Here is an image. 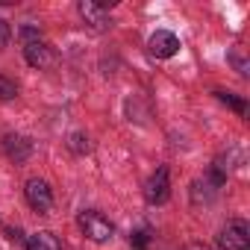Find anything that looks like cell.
<instances>
[{
	"mask_svg": "<svg viewBox=\"0 0 250 250\" xmlns=\"http://www.w3.org/2000/svg\"><path fill=\"white\" fill-rule=\"evenodd\" d=\"M3 153L12 159V162H27L30 153H33V142L27 136H18V133H9L3 139Z\"/></svg>",
	"mask_w": 250,
	"mask_h": 250,
	"instance_id": "obj_8",
	"label": "cell"
},
{
	"mask_svg": "<svg viewBox=\"0 0 250 250\" xmlns=\"http://www.w3.org/2000/svg\"><path fill=\"white\" fill-rule=\"evenodd\" d=\"M218 247L221 250H250V227H247V221H241V218L229 221L218 235Z\"/></svg>",
	"mask_w": 250,
	"mask_h": 250,
	"instance_id": "obj_2",
	"label": "cell"
},
{
	"mask_svg": "<svg viewBox=\"0 0 250 250\" xmlns=\"http://www.w3.org/2000/svg\"><path fill=\"white\" fill-rule=\"evenodd\" d=\"M77 224H80L83 235H85V238H91V241H97V244L109 241V238H112V232H115V229H112V224H109V218H103V215H100V212H94V209L80 212Z\"/></svg>",
	"mask_w": 250,
	"mask_h": 250,
	"instance_id": "obj_1",
	"label": "cell"
},
{
	"mask_svg": "<svg viewBox=\"0 0 250 250\" xmlns=\"http://www.w3.org/2000/svg\"><path fill=\"white\" fill-rule=\"evenodd\" d=\"M186 250H212V247H206V244H188Z\"/></svg>",
	"mask_w": 250,
	"mask_h": 250,
	"instance_id": "obj_16",
	"label": "cell"
},
{
	"mask_svg": "<svg viewBox=\"0 0 250 250\" xmlns=\"http://www.w3.org/2000/svg\"><path fill=\"white\" fill-rule=\"evenodd\" d=\"M147 232H133V244H136V250H147Z\"/></svg>",
	"mask_w": 250,
	"mask_h": 250,
	"instance_id": "obj_15",
	"label": "cell"
},
{
	"mask_svg": "<svg viewBox=\"0 0 250 250\" xmlns=\"http://www.w3.org/2000/svg\"><path fill=\"white\" fill-rule=\"evenodd\" d=\"M24 59H27L33 68L44 71V68H53V65H56V50H53L47 42L33 39V42H24Z\"/></svg>",
	"mask_w": 250,
	"mask_h": 250,
	"instance_id": "obj_4",
	"label": "cell"
},
{
	"mask_svg": "<svg viewBox=\"0 0 250 250\" xmlns=\"http://www.w3.org/2000/svg\"><path fill=\"white\" fill-rule=\"evenodd\" d=\"M171 197V180H168V168H156V174H150V180L145 183V200L150 206H162Z\"/></svg>",
	"mask_w": 250,
	"mask_h": 250,
	"instance_id": "obj_3",
	"label": "cell"
},
{
	"mask_svg": "<svg viewBox=\"0 0 250 250\" xmlns=\"http://www.w3.org/2000/svg\"><path fill=\"white\" fill-rule=\"evenodd\" d=\"M15 94H18V85H15L9 77L0 74V100H12Z\"/></svg>",
	"mask_w": 250,
	"mask_h": 250,
	"instance_id": "obj_12",
	"label": "cell"
},
{
	"mask_svg": "<svg viewBox=\"0 0 250 250\" xmlns=\"http://www.w3.org/2000/svg\"><path fill=\"white\" fill-rule=\"evenodd\" d=\"M229 62H232V65H235V68H238V74H244V77H247V62H244V59H241V56H238V53H235V50H232V53H229Z\"/></svg>",
	"mask_w": 250,
	"mask_h": 250,
	"instance_id": "obj_14",
	"label": "cell"
},
{
	"mask_svg": "<svg viewBox=\"0 0 250 250\" xmlns=\"http://www.w3.org/2000/svg\"><path fill=\"white\" fill-rule=\"evenodd\" d=\"M24 194H27V203L36 209V212H50V206H53V191H50V186L44 183V180H30L27 183V188H24Z\"/></svg>",
	"mask_w": 250,
	"mask_h": 250,
	"instance_id": "obj_7",
	"label": "cell"
},
{
	"mask_svg": "<svg viewBox=\"0 0 250 250\" xmlns=\"http://www.w3.org/2000/svg\"><path fill=\"white\" fill-rule=\"evenodd\" d=\"M68 147H71V150H74L77 156H85V153L91 150V145H88V139H85L83 133H74V136L68 139Z\"/></svg>",
	"mask_w": 250,
	"mask_h": 250,
	"instance_id": "obj_11",
	"label": "cell"
},
{
	"mask_svg": "<svg viewBox=\"0 0 250 250\" xmlns=\"http://www.w3.org/2000/svg\"><path fill=\"white\" fill-rule=\"evenodd\" d=\"M9 39H12V27H9V21L0 18V50L9 44Z\"/></svg>",
	"mask_w": 250,
	"mask_h": 250,
	"instance_id": "obj_13",
	"label": "cell"
},
{
	"mask_svg": "<svg viewBox=\"0 0 250 250\" xmlns=\"http://www.w3.org/2000/svg\"><path fill=\"white\" fill-rule=\"evenodd\" d=\"M215 94H218V100H224V103H227V106H232V109H235V112H238V115H241V118H244V115H247V103H244V100H241V97H232V94H229V91H215Z\"/></svg>",
	"mask_w": 250,
	"mask_h": 250,
	"instance_id": "obj_10",
	"label": "cell"
},
{
	"mask_svg": "<svg viewBox=\"0 0 250 250\" xmlns=\"http://www.w3.org/2000/svg\"><path fill=\"white\" fill-rule=\"evenodd\" d=\"M80 15H83V21H85L94 33H106V30L112 27L109 9L100 6V3H94V0H83V3H80Z\"/></svg>",
	"mask_w": 250,
	"mask_h": 250,
	"instance_id": "obj_6",
	"label": "cell"
},
{
	"mask_svg": "<svg viewBox=\"0 0 250 250\" xmlns=\"http://www.w3.org/2000/svg\"><path fill=\"white\" fill-rule=\"evenodd\" d=\"M27 250H62V241L53 232L42 229V232H36V235L27 238Z\"/></svg>",
	"mask_w": 250,
	"mask_h": 250,
	"instance_id": "obj_9",
	"label": "cell"
},
{
	"mask_svg": "<svg viewBox=\"0 0 250 250\" xmlns=\"http://www.w3.org/2000/svg\"><path fill=\"white\" fill-rule=\"evenodd\" d=\"M147 50L156 59H171V56L180 53V39L174 33H168V30H156L150 36V42H147Z\"/></svg>",
	"mask_w": 250,
	"mask_h": 250,
	"instance_id": "obj_5",
	"label": "cell"
}]
</instances>
